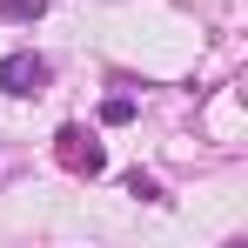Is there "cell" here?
Segmentation results:
<instances>
[{"label":"cell","mask_w":248,"mask_h":248,"mask_svg":"<svg viewBox=\"0 0 248 248\" xmlns=\"http://www.w3.org/2000/svg\"><path fill=\"white\" fill-rule=\"evenodd\" d=\"M54 161L67 168V174H81V181H94V174L108 168V148H101V141H94L81 121H67L61 134H54Z\"/></svg>","instance_id":"cell-1"},{"label":"cell","mask_w":248,"mask_h":248,"mask_svg":"<svg viewBox=\"0 0 248 248\" xmlns=\"http://www.w3.org/2000/svg\"><path fill=\"white\" fill-rule=\"evenodd\" d=\"M101 121H108V127H127V121H134V101H127V94H108V101H101Z\"/></svg>","instance_id":"cell-3"},{"label":"cell","mask_w":248,"mask_h":248,"mask_svg":"<svg viewBox=\"0 0 248 248\" xmlns=\"http://www.w3.org/2000/svg\"><path fill=\"white\" fill-rule=\"evenodd\" d=\"M47 0H0V20H41Z\"/></svg>","instance_id":"cell-4"},{"label":"cell","mask_w":248,"mask_h":248,"mask_svg":"<svg viewBox=\"0 0 248 248\" xmlns=\"http://www.w3.org/2000/svg\"><path fill=\"white\" fill-rule=\"evenodd\" d=\"M47 67L34 47H14V54H0V94H14V101H27V94H41L47 87Z\"/></svg>","instance_id":"cell-2"},{"label":"cell","mask_w":248,"mask_h":248,"mask_svg":"<svg viewBox=\"0 0 248 248\" xmlns=\"http://www.w3.org/2000/svg\"><path fill=\"white\" fill-rule=\"evenodd\" d=\"M127 195H134V202H161V188H155V181H148V174H141V168H134V174H127Z\"/></svg>","instance_id":"cell-5"}]
</instances>
